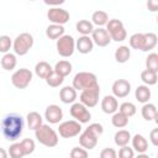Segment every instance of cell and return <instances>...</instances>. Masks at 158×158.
I'll list each match as a JSON object with an SVG mask.
<instances>
[{"label":"cell","mask_w":158,"mask_h":158,"mask_svg":"<svg viewBox=\"0 0 158 158\" xmlns=\"http://www.w3.org/2000/svg\"><path fill=\"white\" fill-rule=\"evenodd\" d=\"M32 72L27 68H21L17 69L12 75H11V83L16 89H26L31 80H32Z\"/></svg>","instance_id":"9"},{"label":"cell","mask_w":158,"mask_h":158,"mask_svg":"<svg viewBox=\"0 0 158 158\" xmlns=\"http://www.w3.org/2000/svg\"><path fill=\"white\" fill-rule=\"evenodd\" d=\"M33 36L28 32H22L20 33L12 42V48H14V52L15 54L17 56H25L30 52V49L32 48L33 46Z\"/></svg>","instance_id":"5"},{"label":"cell","mask_w":158,"mask_h":158,"mask_svg":"<svg viewBox=\"0 0 158 158\" xmlns=\"http://www.w3.org/2000/svg\"><path fill=\"white\" fill-rule=\"evenodd\" d=\"M89 156L88 153V149L85 148H80V147H74L72 151H70V157L72 158H86Z\"/></svg>","instance_id":"41"},{"label":"cell","mask_w":158,"mask_h":158,"mask_svg":"<svg viewBox=\"0 0 158 158\" xmlns=\"http://www.w3.org/2000/svg\"><path fill=\"white\" fill-rule=\"evenodd\" d=\"M157 35L153 32H147L144 33V46H143V52H148L153 49L157 46Z\"/></svg>","instance_id":"35"},{"label":"cell","mask_w":158,"mask_h":158,"mask_svg":"<svg viewBox=\"0 0 158 158\" xmlns=\"http://www.w3.org/2000/svg\"><path fill=\"white\" fill-rule=\"evenodd\" d=\"M47 19L52 22V23H58V25H65L69 19L70 15L67 10L58 7V6H53L47 11Z\"/></svg>","instance_id":"12"},{"label":"cell","mask_w":158,"mask_h":158,"mask_svg":"<svg viewBox=\"0 0 158 158\" xmlns=\"http://www.w3.org/2000/svg\"><path fill=\"white\" fill-rule=\"evenodd\" d=\"M21 144H22L25 156H30V154H32L33 151H35V148H36L35 141L31 139V138H25V139H22V141H21Z\"/></svg>","instance_id":"39"},{"label":"cell","mask_w":158,"mask_h":158,"mask_svg":"<svg viewBox=\"0 0 158 158\" xmlns=\"http://www.w3.org/2000/svg\"><path fill=\"white\" fill-rule=\"evenodd\" d=\"M26 120H27V126L30 130L35 131L36 128H38L41 125H42V116L37 112V111H31L27 114L26 116Z\"/></svg>","instance_id":"24"},{"label":"cell","mask_w":158,"mask_h":158,"mask_svg":"<svg viewBox=\"0 0 158 158\" xmlns=\"http://www.w3.org/2000/svg\"><path fill=\"white\" fill-rule=\"evenodd\" d=\"M107 21H109V15H107V12H105L102 10H96L91 15V22H93V25H96L98 27L105 26L107 23Z\"/></svg>","instance_id":"25"},{"label":"cell","mask_w":158,"mask_h":158,"mask_svg":"<svg viewBox=\"0 0 158 158\" xmlns=\"http://www.w3.org/2000/svg\"><path fill=\"white\" fill-rule=\"evenodd\" d=\"M59 99L64 104H73L77 100V90L73 88V85L63 86L59 91Z\"/></svg>","instance_id":"19"},{"label":"cell","mask_w":158,"mask_h":158,"mask_svg":"<svg viewBox=\"0 0 158 158\" xmlns=\"http://www.w3.org/2000/svg\"><path fill=\"white\" fill-rule=\"evenodd\" d=\"M147 9L151 12H156L158 10V0H147Z\"/></svg>","instance_id":"45"},{"label":"cell","mask_w":158,"mask_h":158,"mask_svg":"<svg viewBox=\"0 0 158 158\" xmlns=\"http://www.w3.org/2000/svg\"><path fill=\"white\" fill-rule=\"evenodd\" d=\"M120 110V112H122L123 115H126L127 117H132L135 114H136V111H137V109H136V105L135 104H132V102H130V101H126V102H122L121 105H120V107H118Z\"/></svg>","instance_id":"37"},{"label":"cell","mask_w":158,"mask_h":158,"mask_svg":"<svg viewBox=\"0 0 158 158\" xmlns=\"http://www.w3.org/2000/svg\"><path fill=\"white\" fill-rule=\"evenodd\" d=\"M75 28L77 31L80 33V35H84V36H89L91 35L93 30H94V25L91 21L89 20H79L75 25Z\"/></svg>","instance_id":"31"},{"label":"cell","mask_w":158,"mask_h":158,"mask_svg":"<svg viewBox=\"0 0 158 158\" xmlns=\"http://www.w3.org/2000/svg\"><path fill=\"white\" fill-rule=\"evenodd\" d=\"M94 48V42L91 40V37L89 36H84L81 35L77 41H75V49L81 53V54H88L93 51Z\"/></svg>","instance_id":"16"},{"label":"cell","mask_w":158,"mask_h":158,"mask_svg":"<svg viewBox=\"0 0 158 158\" xmlns=\"http://www.w3.org/2000/svg\"><path fill=\"white\" fill-rule=\"evenodd\" d=\"M23 117L19 114H7L1 121V132L9 141H16L20 138L23 131Z\"/></svg>","instance_id":"1"},{"label":"cell","mask_w":158,"mask_h":158,"mask_svg":"<svg viewBox=\"0 0 158 158\" xmlns=\"http://www.w3.org/2000/svg\"><path fill=\"white\" fill-rule=\"evenodd\" d=\"M101 110L107 114V115H112L114 112H116L118 110V102H117V98L114 95H106L104 96V99L101 100Z\"/></svg>","instance_id":"17"},{"label":"cell","mask_w":158,"mask_h":158,"mask_svg":"<svg viewBox=\"0 0 158 158\" xmlns=\"http://www.w3.org/2000/svg\"><path fill=\"white\" fill-rule=\"evenodd\" d=\"M128 118L126 115H123L122 112L120 111H116L112 114V117H111V123L114 127L116 128H123L128 125Z\"/></svg>","instance_id":"26"},{"label":"cell","mask_w":158,"mask_h":158,"mask_svg":"<svg viewBox=\"0 0 158 158\" xmlns=\"http://www.w3.org/2000/svg\"><path fill=\"white\" fill-rule=\"evenodd\" d=\"M114 141H115L116 146H118V147H122V146L128 144L130 141H131V133H130V131H127V130H120V131H117L115 133V136H114Z\"/></svg>","instance_id":"27"},{"label":"cell","mask_w":158,"mask_h":158,"mask_svg":"<svg viewBox=\"0 0 158 158\" xmlns=\"http://www.w3.org/2000/svg\"><path fill=\"white\" fill-rule=\"evenodd\" d=\"M7 157V152L4 148H0V158H6Z\"/></svg>","instance_id":"47"},{"label":"cell","mask_w":158,"mask_h":158,"mask_svg":"<svg viewBox=\"0 0 158 158\" xmlns=\"http://www.w3.org/2000/svg\"><path fill=\"white\" fill-rule=\"evenodd\" d=\"M35 136L41 144H43L44 147H48V148L56 147L59 141L58 133L49 125H44V123H42L38 128L35 130Z\"/></svg>","instance_id":"3"},{"label":"cell","mask_w":158,"mask_h":158,"mask_svg":"<svg viewBox=\"0 0 158 158\" xmlns=\"http://www.w3.org/2000/svg\"><path fill=\"white\" fill-rule=\"evenodd\" d=\"M144 46V33H133L130 37V47L133 49H139L143 51Z\"/></svg>","instance_id":"33"},{"label":"cell","mask_w":158,"mask_h":158,"mask_svg":"<svg viewBox=\"0 0 158 158\" xmlns=\"http://www.w3.org/2000/svg\"><path fill=\"white\" fill-rule=\"evenodd\" d=\"M73 88L75 90H84V89H88V88H93V86H96L99 85L98 83V78L94 73H90V72H79L74 75L73 78Z\"/></svg>","instance_id":"4"},{"label":"cell","mask_w":158,"mask_h":158,"mask_svg":"<svg viewBox=\"0 0 158 158\" xmlns=\"http://www.w3.org/2000/svg\"><path fill=\"white\" fill-rule=\"evenodd\" d=\"M0 63H1V67L5 70H12V69H15V67L17 64V59H16L15 54L7 52V53H4Z\"/></svg>","instance_id":"28"},{"label":"cell","mask_w":158,"mask_h":158,"mask_svg":"<svg viewBox=\"0 0 158 158\" xmlns=\"http://www.w3.org/2000/svg\"><path fill=\"white\" fill-rule=\"evenodd\" d=\"M117 153L114 148H104L100 152V157L101 158H116Z\"/></svg>","instance_id":"43"},{"label":"cell","mask_w":158,"mask_h":158,"mask_svg":"<svg viewBox=\"0 0 158 158\" xmlns=\"http://www.w3.org/2000/svg\"><path fill=\"white\" fill-rule=\"evenodd\" d=\"M69 112H70V116L80 123H86L91 118V114H90L89 109L84 104H81L80 101L73 102L70 109H69Z\"/></svg>","instance_id":"11"},{"label":"cell","mask_w":158,"mask_h":158,"mask_svg":"<svg viewBox=\"0 0 158 158\" xmlns=\"http://www.w3.org/2000/svg\"><path fill=\"white\" fill-rule=\"evenodd\" d=\"M46 83L47 85H49L51 88H58L59 85H62V83L64 81V77H62L60 74H58L57 72L52 70L47 77H46Z\"/></svg>","instance_id":"32"},{"label":"cell","mask_w":158,"mask_h":158,"mask_svg":"<svg viewBox=\"0 0 158 158\" xmlns=\"http://www.w3.org/2000/svg\"><path fill=\"white\" fill-rule=\"evenodd\" d=\"M57 52L63 58H69L75 51V40L70 35H63L57 40Z\"/></svg>","instance_id":"7"},{"label":"cell","mask_w":158,"mask_h":158,"mask_svg":"<svg viewBox=\"0 0 158 158\" xmlns=\"http://www.w3.org/2000/svg\"><path fill=\"white\" fill-rule=\"evenodd\" d=\"M146 67L149 70L158 72V54L157 53H149L146 58Z\"/></svg>","instance_id":"38"},{"label":"cell","mask_w":158,"mask_h":158,"mask_svg":"<svg viewBox=\"0 0 158 158\" xmlns=\"http://www.w3.org/2000/svg\"><path fill=\"white\" fill-rule=\"evenodd\" d=\"M141 114H142V117L146 120V121H153L158 117V114H157V107L154 104H151V102H144L142 109H141Z\"/></svg>","instance_id":"20"},{"label":"cell","mask_w":158,"mask_h":158,"mask_svg":"<svg viewBox=\"0 0 158 158\" xmlns=\"http://www.w3.org/2000/svg\"><path fill=\"white\" fill-rule=\"evenodd\" d=\"M30 1H36V0H30Z\"/></svg>","instance_id":"48"},{"label":"cell","mask_w":158,"mask_h":158,"mask_svg":"<svg viewBox=\"0 0 158 158\" xmlns=\"http://www.w3.org/2000/svg\"><path fill=\"white\" fill-rule=\"evenodd\" d=\"M64 35V27L63 25H58V23H51L47 28H46V36L49 40H58L60 36Z\"/></svg>","instance_id":"22"},{"label":"cell","mask_w":158,"mask_h":158,"mask_svg":"<svg viewBox=\"0 0 158 158\" xmlns=\"http://www.w3.org/2000/svg\"><path fill=\"white\" fill-rule=\"evenodd\" d=\"M9 154H10L11 158H22V157H25V152H23L21 142L12 143L9 148Z\"/></svg>","instance_id":"36"},{"label":"cell","mask_w":158,"mask_h":158,"mask_svg":"<svg viewBox=\"0 0 158 158\" xmlns=\"http://www.w3.org/2000/svg\"><path fill=\"white\" fill-rule=\"evenodd\" d=\"M157 72H153V70H149V69H144L142 73H141V80L144 83V85H154L157 83Z\"/></svg>","instance_id":"34"},{"label":"cell","mask_w":158,"mask_h":158,"mask_svg":"<svg viewBox=\"0 0 158 158\" xmlns=\"http://www.w3.org/2000/svg\"><path fill=\"white\" fill-rule=\"evenodd\" d=\"M12 47V41L9 36H0V53H7Z\"/></svg>","instance_id":"40"},{"label":"cell","mask_w":158,"mask_h":158,"mask_svg":"<svg viewBox=\"0 0 158 158\" xmlns=\"http://www.w3.org/2000/svg\"><path fill=\"white\" fill-rule=\"evenodd\" d=\"M72 69H73V67H72V63L69 60H59L56 63V65L53 68L54 72H57L58 74H60L64 78L72 73Z\"/></svg>","instance_id":"29"},{"label":"cell","mask_w":158,"mask_h":158,"mask_svg":"<svg viewBox=\"0 0 158 158\" xmlns=\"http://www.w3.org/2000/svg\"><path fill=\"white\" fill-rule=\"evenodd\" d=\"M44 118L51 125L59 123L62 121V118H63V110L56 104L48 105L46 107V111H44Z\"/></svg>","instance_id":"13"},{"label":"cell","mask_w":158,"mask_h":158,"mask_svg":"<svg viewBox=\"0 0 158 158\" xmlns=\"http://www.w3.org/2000/svg\"><path fill=\"white\" fill-rule=\"evenodd\" d=\"M149 139H151V143L157 147L158 146V128H153L149 133Z\"/></svg>","instance_id":"44"},{"label":"cell","mask_w":158,"mask_h":158,"mask_svg":"<svg viewBox=\"0 0 158 158\" xmlns=\"http://www.w3.org/2000/svg\"><path fill=\"white\" fill-rule=\"evenodd\" d=\"M104 127L101 123H90L83 132L79 133V143L85 149H93L98 144V138L102 135Z\"/></svg>","instance_id":"2"},{"label":"cell","mask_w":158,"mask_h":158,"mask_svg":"<svg viewBox=\"0 0 158 158\" xmlns=\"http://www.w3.org/2000/svg\"><path fill=\"white\" fill-rule=\"evenodd\" d=\"M106 31L109 32V35L111 37V41L122 42L127 38V31H126L122 21H120L117 19H112V20L107 21Z\"/></svg>","instance_id":"6"},{"label":"cell","mask_w":158,"mask_h":158,"mask_svg":"<svg viewBox=\"0 0 158 158\" xmlns=\"http://www.w3.org/2000/svg\"><path fill=\"white\" fill-rule=\"evenodd\" d=\"M111 90H112L114 96L122 99V98H126L130 94V91H131V84L126 79H117V80L114 81Z\"/></svg>","instance_id":"15"},{"label":"cell","mask_w":158,"mask_h":158,"mask_svg":"<svg viewBox=\"0 0 158 158\" xmlns=\"http://www.w3.org/2000/svg\"><path fill=\"white\" fill-rule=\"evenodd\" d=\"M64 1L65 0H43V2L46 4V5H49V6H59V5H62V4H64Z\"/></svg>","instance_id":"46"},{"label":"cell","mask_w":158,"mask_h":158,"mask_svg":"<svg viewBox=\"0 0 158 158\" xmlns=\"http://www.w3.org/2000/svg\"><path fill=\"white\" fill-rule=\"evenodd\" d=\"M132 141V147L138 154H143L148 151V141L144 138V136L137 133L133 137H131Z\"/></svg>","instance_id":"18"},{"label":"cell","mask_w":158,"mask_h":158,"mask_svg":"<svg viewBox=\"0 0 158 158\" xmlns=\"http://www.w3.org/2000/svg\"><path fill=\"white\" fill-rule=\"evenodd\" d=\"M53 70V68L51 67L49 63L42 60V62H38L36 65H35V73L37 77H40L41 79H46V77Z\"/></svg>","instance_id":"30"},{"label":"cell","mask_w":158,"mask_h":158,"mask_svg":"<svg viewBox=\"0 0 158 158\" xmlns=\"http://www.w3.org/2000/svg\"><path fill=\"white\" fill-rule=\"evenodd\" d=\"M99 95H100V86H93V88H88L81 90L80 95H79V100L81 104H84L88 109L90 107H95L99 102Z\"/></svg>","instance_id":"10"},{"label":"cell","mask_w":158,"mask_h":158,"mask_svg":"<svg viewBox=\"0 0 158 158\" xmlns=\"http://www.w3.org/2000/svg\"><path fill=\"white\" fill-rule=\"evenodd\" d=\"M135 98L138 102H148L151 99V89L148 85H138L135 90Z\"/></svg>","instance_id":"21"},{"label":"cell","mask_w":158,"mask_h":158,"mask_svg":"<svg viewBox=\"0 0 158 158\" xmlns=\"http://www.w3.org/2000/svg\"><path fill=\"white\" fill-rule=\"evenodd\" d=\"M135 156V151L133 148H130L127 144L126 146H122L118 151V157L121 158H132Z\"/></svg>","instance_id":"42"},{"label":"cell","mask_w":158,"mask_h":158,"mask_svg":"<svg viewBox=\"0 0 158 158\" xmlns=\"http://www.w3.org/2000/svg\"><path fill=\"white\" fill-rule=\"evenodd\" d=\"M91 40L99 47H106L111 42V37H110L109 32L106 31V28H102V27H98V28L93 30Z\"/></svg>","instance_id":"14"},{"label":"cell","mask_w":158,"mask_h":158,"mask_svg":"<svg viewBox=\"0 0 158 158\" xmlns=\"http://www.w3.org/2000/svg\"><path fill=\"white\" fill-rule=\"evenodd\" d=\"M131 57V49L128 46H120L118 48H116L115 51V60L117 63H126Z\"/></svg>","instance_id":"23"},{"label":"cell","mask_w":158,"mask_h":158,"mask_svg":"<svg viewBox=\"0 0 158 158\" xmlns=\"http://www.w3.org/2000/svg\"><path fill=\"white\" fill-rule=\"evenodd\" d=\"M81 132V123L78 122L77 120H68L62 123H59L58 127V133L63 138H73L79 136Z\"/></svg>","instance_id":"8"}]
</instances>
